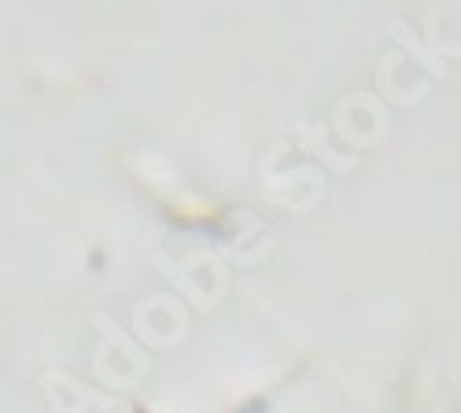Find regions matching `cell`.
Instances as JSON below:
<instances>
[{"label":"cell","instance_id":"2","mask_svg":"<svg viewBox=\"0 0 461 413\" xmlns=\"http://www.w3.org/2000/svg\"><path fill=\"white\" fill-rule=\"evenodd\" d=\"M137 413H148V409H144V406H140V409H137Z\"/></svg>","mask_w":461,"mask_h":413},{"label":"cell","instance_id":"1","mask_svg":"<svg viewBox=\"0 0 461 413\" xmlns=\"http://www.w3.org/2000/svg\"><path fill=\"white\" fill-rule=\"evenodd\" d=\"M237 413H266V402H262V399H251V402H244Z\"/></svg>","mask_w":461,"mask_h":413}]
</instances>
